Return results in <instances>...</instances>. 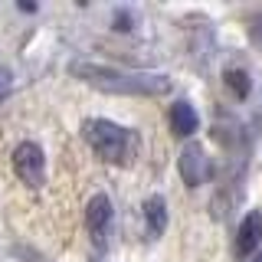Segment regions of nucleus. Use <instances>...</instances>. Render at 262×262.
<instances>
[{"mask_svg": "<svg viewBox=\"0 0 262 262\" xmlns=\"http://www.w3.org/2000/svg\"><path fill=\"white\" fill-rule=\"evenodd\" d=\"M69 72L82 82H89L98 92H112V95H164L170 89L167 76L158 72H131V69H118V66H98V62H85L76 59L69 66Z\"/></svg>", "mask_w": 262, "mask_h": 262, "instance_id": "f257e3e1", "label": "nucleus"}, {"mask_svg": "<svg viewBox=\"0 0 262 262\" xmlns=\"http://www.w3.org/2000/svg\"><path fill=\"white\" fill-rule=\"evenodd\" d=\"M82 138L89 147L108 164H131L138 151V135L131 128H121L108 118H89L82 121Z\"/></svg>", "mask_w": 262, "mask_h": 262, "instance_id": "f03ea898", "label": "nucleus"}, {"mask_svg": "<svg viewBox=\"0 0 262 262\" xmlns=\"http://www.w3.org/2000/svg\"><path fill=\"white\" fill-rule=\"evenodd\" d=\"M13 170H16V177H20L27 187L39 190V187L46 184V154H43V147H39L36 141L16 144V151H13Z\"/></svg>", "mask_w": 262, "mask_h": 262, "instance_id": "7ed1b4c3", "label": "nucleus"}, {"mask_svg": "<svg viewBox=\"0 0 262 262\" xmlns=\"http://www.w3.org/2000/svg\"><path fill=\"white\" fill-rule=\"evenodd\" d=\"M85 226H89V236L98 249L108 246V229H112V200L105 193H95L85 207Z\"/></svg>", "mask_w": 262, "mask_h": 262, "instance_id": "20e7f679", "label": "nucleus"}, {"mask_svg": "<svg viewBox=\"0 0 262 262\" xmlns=\"http://www.w3.org/2000/svg\"><path fill=\"white\" fill-rule=\"evenodd\" d=\"M210 174H213V167H210L207 151L190 141L184 151H180V177H184V184L187 187H200V184L210 180Z\"/></svg>", "mask_w": 262, "mask_h": 262, "instance_id": "39448f33", "label": "nucleus"}, {"mask_svg": "<svg viewBox=\"0 0 262 262\" xmlns=\"http://www.w3.org/2000/svg\"><path fill=\"white\" fill-rule=\"evenodd\" d=\"M170 128H174L177 138H190L196 128H200V115H196V108L190 102H174L170 105Z\"/></svg>", "mask_w": 262, "mask_h": 262, "instance_id": "423d86ee", "label": "nucleus"}, {"mask_svg": "<svg viewBox=\"0 0 262 262\" xmlns=\"http://www.w3.org/2000/svg\"><path fill=\"white\" fill-rule=\"evenodd\" d=\"M262 243V213H246L243 226H239V236H236V249H239V256H249L252 249Z\"/></svg>", "mask_w": 262, "mask_h": 262, "instance_id": "0eeeda50", "label": "nucleus"}, {"mask_svg": "<svg viewBox=\"0 0 262 262\" xmlns=\"http://www.w3.org/2000/svg\"><path fill=\"white\" fill-rule=\"evenodd\" d=\"M144 220H147V233L151 236H164L167 229V203L161 193H151L144 200Z\"/></svg>", "mask_w": 262, "mask_h": 262, "instance_id": "6e6552de", "label": "nucleus"}, {"mask_svg": "<svg viewBox=\"0 0 262 262\" xmlns=\"http://www.w3.org/2000/svg\"><path fill=\"white\" fill-rule=\"evenodd\" d=\"M226 85L233 89L236 98H246V95H249V76H246L243 69H229L226 72Z\"/></svg>", "mask_w": 262, "mask_h": 262, "instance_id": "1a4fd4ad", "label": "nucleus"}, {"mask_svg": "<svg viewBox=\"0 0 262 262\" xmlns=\"http://www.w3.org/2000/svg\"><path fill=\"white\" fill-rule=\"evenodd\" d=\"M10 79H13V76H10V69H4V66H0V102L10 95V85H13Z\"/></svg>", "mask_w": 262, "mask_h": 262, "instance_id": "9d476101", "label": "nucleus"}, {"mask_svg": "<svg viewBox=\"0 0 262 262\" xmlns=\"http://www.w3.org/2000/svg\"><path fill=\"white\" fill-rule=\"evenodd\" d=\"M118 30H131L128 27V13H118Z\"/></svg>", "mask_w": 262, "mask_h": 262, "instance_id": "9b49d317", "label": "nucleus"}, {"mask_svg": "<svg viewBox=\"0 0 262 262\" xmlns=\"http://www.w3.org/2000/svg\"><path fill=\"white\" fill-rule=\"evenodd\" d=\"M256 262H262V252H259V256H256Z\"/></svg>", "mask_w": 262, "mask_h": 262, "instance_id": "f8f14e48", "label": "nucleus"}]
</instances>
